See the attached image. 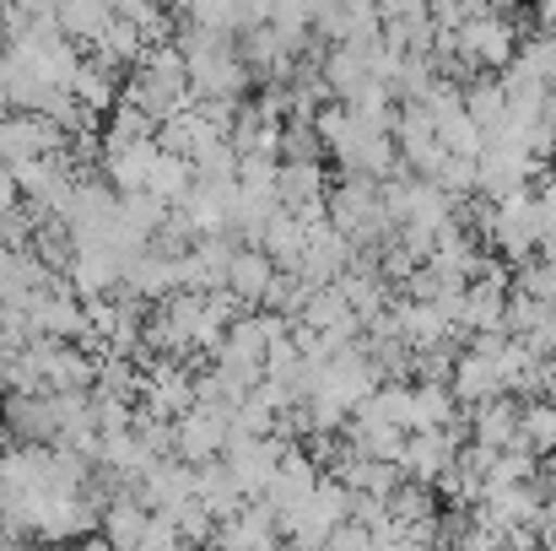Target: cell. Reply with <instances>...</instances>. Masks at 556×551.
I'll return each mask as SVG.
<instances>
[{
    "label": "cell",
    "mask_w": 556,
    "mask_h": 551,
    "mask_svg": "<svg viewBox=\"0 0 556 551\" xmlns=\"http://www.w3.org/2000/svg\"><path fill=\"white\" fill-rule=\"evenodd\" d=\"M319 136L336 147V158L357 174V179H372V174H389L394 168V147L383 136V120L378 114H363V109H336L319 120Z\"/></svg>",
    "instance_id": "cell-1"
},
{
    "label": "cell",
    "mask_w": 556,
    "mask_h": 551,
    "mask_svg": "<svg viewBox=\"0 0 556 551\" xmlns=\"http://www.w3.org/2000/svg\"><path fill=\"white\" fill-rule=\"evenodd\" d=\"M330 227L346 238V243H372L383 227H389V200L372 179H352L330 195Z\"/></svg>",
    "instance_id": "cell-2"
},
{
    "label": "cell",
    "mask_w": 556,
    "mask_h": 551,
    "mask_svg": "<svg viewBox=\"0 0 556 551\" xmlns=\"http://www.w3.org/2000/svg\"><path fill=\"white\" fill-rule=\"evenodd\" d=\"M492 243H497L503 254H514V260L541 254V249L552 243L546 216H541V200H530L525 189L508 195V200H497V211H492Z\"/></svg>",
    "instance_id": "cell-3"
},
{
    "label": "cell",
    "mask_w": 556,
    "mask_h": 551,
    "mask_svg": "<svg viewBox=\"0 0 556 551\" xmlns=\"http://www.w3.org/2000/svg\"><path fill=\"white\" fill-rule=\"evenodd\" d=\"M281 454H287V443L281 438H249V433H232V443H227V471L238 476V487L249 492V503L265 492V481L276 476V465H281Z\"/></svg>",
    "instance_id": "cell-4"
},
{
    "label": "cell",
    "mask_w": 556,
    "mask_h": 551,
    "mask_svg": "<svg viewBox=\"0 0 556 551\" xmlns=\"http://www.w3.org/2000/svg\"><path fill=\"white\" fill-rule=\"evenodd\" d=\"M459 433L454 427H438V433H410L405 443V476L421 481V487H438L454 465H459Z\"/></svg>",
    "instance_id": "cell-5"
},
{
    "label": "cell",
    "mask_w": 556,
    "mask_h": 551,
    "mask_svg": "<svg viewBox=\"0 0 556 551\" xmlns=\"http://www.w3.org/2000/svg\"><path fill=\"white\" fill-rule=\"evenodd\" d=\"M216 551H276L281 541V519L265 509V503H243L232 519L216 525Z\"/></svg>",
    "instance_id": "cell-6"
},
{
    "label": "cell",
    "mask_w": 556,
    "mask_h": 551,
    "mask_svg": "<svg viewBox=\"0 0 556 551\" xmlns=\"http://www.w3.org/2000/svg\"><path fill=\"white\" fill-rule=\"evenodd\" d=\"M459 54L465 60H486V65H508L514 60V27L497 11H470L459 22Z\"/></svg>",
    "instance_id": "cell-7"
},
{
    "label": "cell",
    "mask_w": 556,
    "mask_h": 551,
    "mask_svg": "<svg viewBox=\"0 0 556 551\" xmlns=\"http://www.w3.org/2000/svg\"><path fill=\"white\" fill-rule=\"evenodd\" d=\"M314 22L336 43H368L378 27V5L372 0H314Z\"/></svg>",
    "instance_id": "cell-8"
},
{
    "label": "cell",
    "mask_w": 556,
    "mask_h": 551,
    "mask_svg": "<svg viewBox=\"0 0 556 551\" xmlns=\"http://www.w3.org/2000/svg\"><path fill=\"white\" fill-rule=\"evenodd\" d=\"M103 541L114 551H147V541H152V509L141 498L103 503Z\"/></svg>",
    "instance_id": "cell-9"
},
{
    "label": "cell",
    "mask_w": 556,
    "mask_h": 551,
    "mask_svg": "<svg viewBox=\"0 0 556 551\" xmlns=\"http://www.w3.org/2000/svg\"><path fill=\"white\" fill-rule=\"evenodd\" d=\"M276 260L265 254V249H238V260H232V271H227V292L238 298V303H270V292H276Z\"/></svg>",
    "instance_id": "cell-10"
},
{
    "label": "cell",
    "mask_w": 556,
    "mask_h": 551,
    "mask_svg": "<svg viewBox=\"0 0 556 551\" xmlns=\"http://www.w3.org/2000/svg\"><path fill=\"white\" fill-rule=\"evenodd\" d=\"M194 498L216 514V525L222 519H232L243 503H249V492L238 487V476L227 471V460H211V465H194Z\"/></svg>",
    "instance_id": "cell-11"
},
{
    "label": "cell",
    "mask_w": 556,
    "mask_h": 551,
    "mask_svg": "<svg viewBox=\"0 0 556 551\" xmlns=\"http://www.w3.org/2000/svg\"><path fill=\"white\" fill-rule=\"evenodd\" d=\"M519 411H525V405H514L508 395L476 405V443H481V449H514V443H519Z\"/></svg>",
    "instance_id": "cell-12"
},
{
    "label": "cell",
    "mask_w": 556,
    "mask_h": 551,
    "mask_svg": "<svg viewBox=\"0 0 556 551\" xmlns=\"http://www.w3.org/2000/svg\"><path fill=\"white\" fill-rule=\"evenodd\" d=\"M525 454H552L556 449V400H530L519 411V443Z\"/></svg>",
    "instance_id": "cell-13"
},
{
    "label": "cell",
    "mask_w": 556,
    "mask_h": 551,
    "mask_svg": "<svg viewBox=\"0 0 556 551\" xmlns=\"http://www.w3.org/2000/svg\"><path fill=\"white\" fill-rule=\"evenodd\" d=\"M372 541H378V536H372L368 525L346 519V525H341V530L330 536V547H325V551H372Z\"/></svg>",
    "instance_id": "cell-14"
},
{
    "label": "cell",
    "mask_w": 556,
    "mask_h": 551,
    "mask_svg": "<svg viewBox=\"0 0 556 551\" xmlns=\"http://www.w3.org/2000/svg\"><path fill=\"white\" fill-rule=\"evenodd\" d=\"M546 487H552V492H556V449H552V454H546Z\"/></svg>",
    "instance_id": "cell-15"
},
{
    "label": "cell",
    "mask_w": 556,
    "mask_h": 551,
    "mask_svg": "<svg viewBox=\"0 0 556 551\" xmlns=\"http://www.w3.org/2000/svg\"><path fill=\"white\" fill-rule=\"evenodd\" d=\"M5 433H11V427H5V416H0V449H5Z\"/></svg>",
    "instance_id": "cell-16"
}]
</instances>
